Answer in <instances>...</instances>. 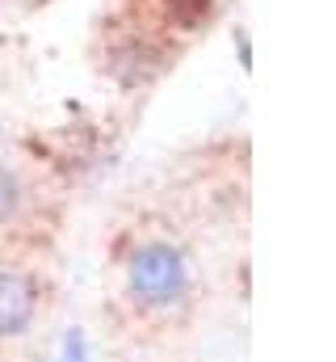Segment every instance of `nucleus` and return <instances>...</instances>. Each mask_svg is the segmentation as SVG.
<instances>
[{"mask_svg":"<svg viewBox=\"0 0 336 362\" xmlns=\"http://www.w3.org/2000/svg\"><path fill=\"white\" fill-rule=\"evenodd\" d=\"M131 286L139 299L148 303H172L185 291V266L176 257V249L168 245H143L131 262Z\"/></svg>","mask_w":336,"mask_h":362,"instance_id":"nucleus-1","label":"nucleus"},{"mask_svg":"<svg viewBox=\"0 0 336 362\" xmlns=\"http://www.w3.org/2000/svg\"><path fill=\"white\" fill-rule=\"evenodd\" d=\"M34 278L25 274H0V337H17L34 320Z\"/></svg>","mask_w":336,"mask_h":362,"instance_id":"nucleus-2","label":"nucleus"},{"mask_svg":"<svg viewBox=\"0 0 336 362\" xmlns=\"http://www.w3.org/2000/svg\"><path fill=\"white\" fill-rule=\"evenodd\" d=\"M210 13V0H168V17L176 25H198Z\"/></svg>","mask_w":336,"mask_h":362,"instance_id":"nucleus-3","label":"nucleus"},{"mask_svg":"<svg viewBox=\"0 0 336 362\" xmlns=\"http://www.w3.org/2000/svg\"><path fill=\"white\" fill-rule=\"evenodd\" d=\"M17 198H21V185H17V177H13L8 169H0V223L17 211Z\"/></svg>","mask_w":336,"mask_h":362,"instance_id":"nucleus-4","label":"nucleus"},{"mask_svg":"<svg viewBox=\"0 0 336 362\" xmlns=\"http://www.w3.org/2000/svg\"><path fill=\"white\" fill-rule=\"evenodd\" d=\"M64 362H84V337H80V333H68V346H64Z\"/></svg>","mask_w":336,"mask_h":362,"instance_id":"nucleus-5","label":"nucleus"}]
</instances>
